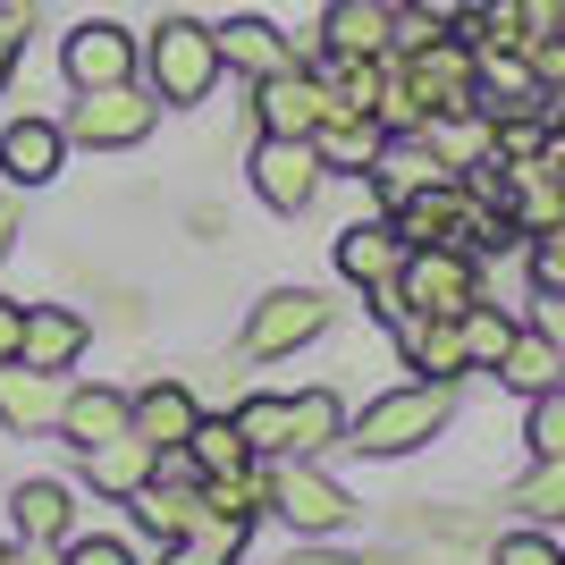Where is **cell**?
<instances>
[{"instance_id":"obj_1","label":"cell","mask_w":565,"mask_h":565,"mask_svg":"<svg viewBox=\"0 0 565 565\" xmlns=\"http://www.w3.org/2000/svg\"><path fill=\"white\" fill-rule=\"evenodd\" d=\"M220 43L203 18H161L152 34H143V85H152V102L161 110H194V102H212L220 85Z\"/></svg>"},{"instance_id":"obj_2","label":"cell","mask_w":565,"mask_h":565,"mask_svg":"<svg viewBox=\"0 0 565 565\" xmlns=\"http://www.w3.org/2000/svg\"><path fill=\"white\" fill-rule=\"evenodd\" d=\"M456 397L448 380H414V388H397V397H380L363 423H347V448L354 456H405V448H430L439 430H448Z\"/></svg>"},{"instance_id":"obj_3","label":"cell","mask_w":565,"mask_h":565,"mask_svg":"<svg viewBox=\"0 0 565 565\" xmlns=\"http://www.w3.org/2000/svg\"><path fill=\"white\" fill-rule=\"evenodd\" d=\"M397 85H405V102L423 110V127L430 118H456V110H481V51L456 43V34H439V43H423V51L397 60Z\"/></svg>"},{"instance_id":"obj_4","label":"cell","mask_w":565,"mask_h":565,"mask_svg":"<svg viewBox=\"0 0 565 565\" xmlns=\"http://www.w3.org/2000/svg\"><path fill=\"white\" fill-rule=\"evenodd\" d=\"M152 118H161V102H152V85H94V94H76L68 118H60V136L85 143V152H127V143L152 136Z\"/></svg>"},{"instance_id":"obj_5","label":"cell","mask_w":565,"mask_h":565,"mask_svg":"<svg viewBox=\"0 0 565 565\" xmlns=\"http://www.w3.org/2000/svg\"><path fill=\"white\" fill-rule=\"evenodd\" d=\"M397 296H405V312H439V321H456V312L481 296V270H472L465 245H414L405 270H397ZM405 312H397V321H405Z\"/></svg>"},{"instance_id":"obj_6","label":"cell","mask_w":565,"mask_h":565,"mask_svg":"<svg viewBox=\"0 0 565 565\" xmlns=\"http://www.w3.org/2000/svg\"><path fill=\"white\" fill-rule=\"evenodd\" d=\"M270 507H279L296 532H312V541H321V532H347V515H354V498L338 490L312 456H279V465H270Z\"/></svg>"},{"instance_id":"obj_7","label":"cell","mask_w":565,"mask_h":565,"mask_svg":"<svg viewBox=\"0 0 565 565\" xmlns=\"http://www.w3.org/2000/svg\"><path fill=\"white\" fill-rule=\"evenodd\" d=\"M321 330H330V305H321L312 287H270L254 305V321H245V354H254V363H279V354L312 347Z\"/></svg>"},{"instance_id":"obj_8","label":"cell","mask_w":565,"mask_h":565,"mask_svg":"<svg viewBox=\"0 0 565 565\" xmlns=\"http://www.w3.org/2000/svg\"><path fill=\"white\" fill-rule=\"evenodd\" d=\"M136 68H143L136 34H127V25H110V18L68 25V43H60V76H68L76 94H94V85H127Z\"/></svg>"},{"instance_id":"obj_9","label":"cell","mask_w":565,"mask_h":565,"mask_svg":"<svg viewBox=\"0 0 565 565\" xmlns=\"http://www.w3.org/2000/svg\"><path fill=\"white\" fill-rule=\"evenodd\" d=\"M321 152H312V136H262L254 143V194L270 203V212H305L312 194H321Z\"/></svg>"},{"instance_id":"obj_10","label":"cell","mask_w":565,"mask_h":565,"mask_svg":"<svg viewBox=\"0 0 565 565\" xmlns=\"http://www.w3.org/2000/svg\"><path fill=\"white\" fill-rule=\"evenodd\" d=\"M254 118H262V136H312V127L330 118V85L312 68L254 76Z\"/></svg>"},{"instance_id":"obj_11","label":"cell","mask_w":565,"mask_h":565,"mask_svg":"<svg viewBox=\"0 0 565 565\" xmlns=\"http://www.w3.org/2000/svg\"><path fill=\"white\" fill-rule=\"evenodd\" d=\"M60 169H68L60 118H9V127H0V178H9V186H51Z\"/></svg>"},{"instance_id":"obj_12","label":"cell","mask_w":565,"mask_h":565,"mask_svg":"<svg viewBox=\"0 0 565 565\" xmlns=\"http://www.w3.org/2000/svg\"><path fill=\"white\" fill-rule=\"evenodd\" d=\"M456 169L439 161V143L430 136H388L380 143V161H372V186H380V203H388V212H397L405 194H423V186H448Z\"/></svg>"},{"instance_id":"obj_13","label":"cell","mask_w":565,"mask_h":565,"mask_svg":"<svg viewBox=\"0 0 565 565\" xmlns=\"http://www.w3.org/2000/svg\"><path fill=\"white\" fill-rule=\"evenodd\" d=\"M60 372H34V363H0V430H18V439H34V430H60Z\"/></svg>"},{"instance_id":"obj_14","label":"cell","mask_w":565,"mask_h":565,"mask_svg":"<svg viewBox=\"0 0 565 565\" xmlns=\"http://www.w3.org/2000/svg\"><path fill=\"white\" fill-rule=\"evenodd\" d=\"M194 423H203V405H194L186 380H152L143 397H127V430H136V439H152V448H186Z\"/></svg>"},{"instance_id":"obj_15","label":"cell","mask_w":565,"mask_h":565,"mask_svg":"<svg viewBox=\"0 0 565 565\" xmlns=\"http://www.w3.org/2000/svg\"><path fill=\"white\" fill-rule=\"evenodd\" d=\"M405 254H414V245L397 236V220H354V228L338 236V270H347L354 287H388L405 270Z\"/></svg>"},{"instance_id":"obj_16","label":"cell","mask_w":565,"mask_h":565,"mask_svg":"<svg viewBox=\"0 0 565 565\" xmlns=\"http://www.w3.org/2000/svg\"><path fill=\"white\" fill-rule=\"evenodd\" d=\"M212 43H220V68H236V76L296 68V51H287V34L270 18H228V25H212Z\"/></svg>"},{"instance_id":"obj_17","label":"cell","mask_w":565,"mask_h":565,"mask_svg":"<svg viewBox=\"0 0 565 565\" xmlns=\"http://www.w3.org/2000/svg\"><path fill=\"white\" fill-rule=\"evenodd\" d=\"M76 354H85V312H68V305H25L18 363H34V372H68Z\"/></svg>"},{"instance_id":"obj_18","label":"cell","mask_w":565,"mask_h":565,"mask_svg":"<svg viewBox=\"0 0 565 565\" xmlns=\"http://www.w3.org/2000/svg\"><path fill=\"white\" fill-rule=\"evenodd\" d=\"M321 51L330 60H388V9L380 0H330L321 9Z\"/></svg>"},{"instance_id":"obj_19","label":"cell","mask_w":565,"mask_h":565,"mask_svg":"<svg viewBox=\"0 0 565 565\" xmlns=\"http://www.w3.org/2000/svg\"><path fill=\"white\" fill-rule=\"evenodd\" d=\"M60 430H68V448H102V439H118L127 430V388H110V380H85V388H68L60 397Z\"/></svg>"},{"instance_id":"obj_20","label":"cell","mask_w":565,"mask_h":565,"mask_svg":"<svg viewBox=\"0 0 565 565\" xmlns=\"http://www.w3.org/2000/svg\"><path fill=\"white\" fill-rule=\"evenodd\" d=\"M380 143H388V127L363 110H330L321 127H312V152H321V169H347V178H372Z\"/></svg>"},{"instance_id":"obj_21","label":"cell","mask_w":565,"mask_h":565,"mask_svg":"<svg viewBox=\"0 0 565 565\" xmlns=\"http://www.w3.org/2000/svg\"><path fill=\"white\" fill-rule=\"evenodd\" d=\"M9 523H18V541L68 548V541H76V498L60 490V481H18V498H9Z\"/></svg>"},{"instance_id":"obj_22","label":"cell","mask_w":565,"mask_h":565,"mask_svg":"<svg viewBox=\"0 0 565 565\" xmlns=\"http://www.w3.org/2000/svg\"><path fill=\"white\" fill-rule=\"evenodd\" d=\"M152 465H161V448L136 439V430H118V439H102V448H85V481H94L102 498H136L143 481H152Z\"/></svg>"},{"instance_id":"obj_23","label":"cell","mask_w":565,"mask_h":565,"mask_svg":"<svg viewBox=\"0 0 565 565\" xmlns=\"http://www.w3.org/2000/svg\"><path fill=\"white\" fill-rule=\"evenodd\" d=\"M127 507H136V523L152 532V541L178 548V541L194 532V515H203V481H143Z\"/></svg>"},{"instance_id":"obj_24","label":"cell","mask_w":565,"mask_h":565,"mask_svg":"<svg viewBox=\"0 0 565 565\" xmlns=\"http://www.w3.org/2000/svg\"><path fill=\"white\" fill-rule=\"evenodd\" d=\"M330 448H347V405H338V388L287 397V456H330Z\"/></svg>"},{"instance_id":"obj_25","label":"cell","mask_w":565,"mask_h":565,"mask_svg":"<svg viewBox=\"0 0 565 565\" xmlns=\"http://www.w3.org/2000/svg\"><path fill=\"white\" fill-rule=\"evenodd\" d=\"M405 363H414L423 380L472 372V363H465V330H456V321H439V312H405Z\"/></svg>"},{"instance_id":"obj_26","label":"cell","mask_w":565,"mask_h":565,"mask_svg":"<svg viewBox=\"0 0 565 565\" xmlns=\"http://www.w3.org/2000/svg\"><path fill=\"white\" fill-rule=\"evenodd\" d=\"M498 380L523 388V397H541V388H565V354L548 347L541 330H515V347L498 354Z\"/></svg>"},{"instance_id":"obj_27","label":"cell","mask_w":565,"mask_h":565,"mask_svg":"<svg viewBox=\"0 0 565 565\" xmlns=\"http://www.w3.org/2000/svg\"><path fill=\"white\" fill-rule=\"evenodd\" d=\"M456 330H465V363H472V372H498V354L515 347V321H507L498 305H481V296L456 312Z\"/></svg>"},{"instance_id":"obj_28","label":"cell","mask_w":565,"mask_h":565,"mask_svg":"<svg viewBox=\"0 0 565 565\" xmlns=\"http://www.w3.org/2000/svg\"><path fill=\"white\" fill-rule=\"evenodd\" d=\"M186 456H194V472H203V481H212V472H245V465H254V448L236 439L228 414H203V423H194V439H186Z\"/></svg>"},{"instance_id":"obj_29","label":"cell","mask_w":565,"mask_h":565,"mask_svg":"<svg viewBox=\"0 0 565 565\" xmlns=\"http://www.w3.org/2000/svg\"><path fill=\"white\" fill-rule=\"evenodd\" d=\"M228 423H236V439L254 456H287V397H245Z\"/></svg>"},{"instance_id":"obj_30","label":"cell","mask_w":565,"mask_h":565,"mask_svg":"<svg viewBox=\"0 0 565 565\" xmlns=\"http://www.w3.org/2000/svg\"><path fill=\"white\" fill-rule=\"evenodd\" d=\"M515 507L532 523H565V456H541V465L515 481Z\"/></svg>"},{"instance_id":"obj_31","label":"cell","mask_w":565,"mask_h":565,"mask_svg":"<svg viewBox=\"0 0 565 565\" xmlns=\"http://www.w3.org/2000/svg\"><path fill=\"white\" fill-rule=\"evenodd\" d=\"M523 439H532V456H565V388H541V397H532Z\"/></svg>"},{"instance_id":"obj_32","label":"cell","mask_w":565,"mask_h":565,"mask_svg":"<svg viewBox=\"0 0 565 565\" xmlns=\"http://www.w3.org/2000/svg\"><path fill=\"white\" fill-rule=\"evenodd\" d=\"M532 287H541V296H565V220L557 228H532Z\"/></svg>"},{"instance_id":"obj_33","label":"cell","mask_w":565,"mask_h":565,"mask_svg":"<svg viewBox=\"0 0 565 565\" xmlns=\"http://www.w3.org/2000/svg\"><path fill=\"white\" fill-rule=\"evenodd\" d=\"M490 565H565V548L548 541V532H507V541L490 548Z\"/></svg>"},{"instance_id":"obj_34","label":"cell","mask_w":565,"mask_h":565,"mask_svg":"<svg viewBox=\"0 0 565 565\" xmlns=\"http://www.w3.org/2000/svg\"><path fill=\"white\" fill-rule=\"evenodd\" d=\"M565 34V0H523V51Z\"/></svg>"},{"instance_id":"obj_35","label":"cell","mask_w":565,"mask_h":565,"mask_svg":"<svg viewBox=\"0 0 565 565\" xmlns=\"http://www.w3.org/2000/svg\"><path fill=\"white\" fill-rule=\"evenodd\" d=\"M60 565H136V548H127V541H68Z\"/></svg>"},{"instance_id":"obj_36","label":"cell","mask_w":565,"mask_h":565,"mask_svg":"<svg viewBox=\"0 0 565 565\" xmlns=\"http://www.w3.org/2000/svg\"><path fill=\"white\" fill-rule=\"evenodd\" d=\"M18 338H25V305L0 296V363H18Z\"/></svg>"},{"instance_id":"obj_37","label":"cell","mask_w":565,"mask_h":565,"mask_svg":"<svg viewBox=\"0 0 565 565\" xmlns=\"http://www.w3.org/2000/svg\"><path fill=\"white\" fill-rule=\"evenodd\" d=\"M541 338L565 354V296H541Z\"/></svg>"},{"instance_id":"obj_38","label":"cell","mask_w":565,"mask_h":565,"mask_svg":"<svg viewBox=\"0 0 565 565\" xmlns=\"http://www.w3.org/2000/svg\"><path fill=\"white\" fill-rule=\"evenodd\" d=\"M287 565H380V557H347V548H296Z\"/></svg>"},{"instance_id":"obj_39","label":"cell","mask_w":565,"mask_h":565,"mask_svg":"<svg viewBox=\"0 0 565 565\" xmlns=\"http://www.w3.org/2000/svg\"><path fill=\"white\" fill-rule=\"evenodd\" d=\"M169 565H228V557H212V548H194V541H178V548H169Z\"/></svg>"},{"instance_id":"obj_40","label":"cell","mask_w":565,"mask_h":565,"mask_svg":"<svg viewBox=\"0 0 565 565\" xmlns=\"http://www.w3.org/2000/svg\"><path fill=\"white\" fill-rule=\"evenodd\" d=\"M0 565H60V548H43V541H25L18 557H0Z\"/></svg>"},{"instance_id":"obj_41","label":"cell","mask_w":565,"mask_h":565,"mask_svg":"<svg viewBox=\"0 0 565 565\" xmlns=\"http://www.w3.org/2000/svg\"><path fill=\"white\" fill-rule=\"evenodd\" d=\"M9 245H18V203H0V262H9Z\"/></svg>"},{"instance_id":"obj_42","label":"cell","mask_w":565,"mask_h":565,"mask_svg":"<svg viewBox=\"0 0 565 565\" xmlns=\"http://www.w3.org/2000/svg\"><path fill=\"white\" fill-rule=\"evenodd\" d=\"M0 9H18V18H43V0H0Z\"/></svg>"},{"instance_id":"obj_43","label":"cell","mask_w":565,"mask_h":565,"mask_svg":"<svg viewBox=\"0 0 565 565\" xmlns=\"http://www.w3.org/2000/svg\"><path fill=\"white\" fill-rule=\"evenodd\" d=\"M380 9H388V18H397V9H423V0H380Z\"/></svg>"}]
</instances>
